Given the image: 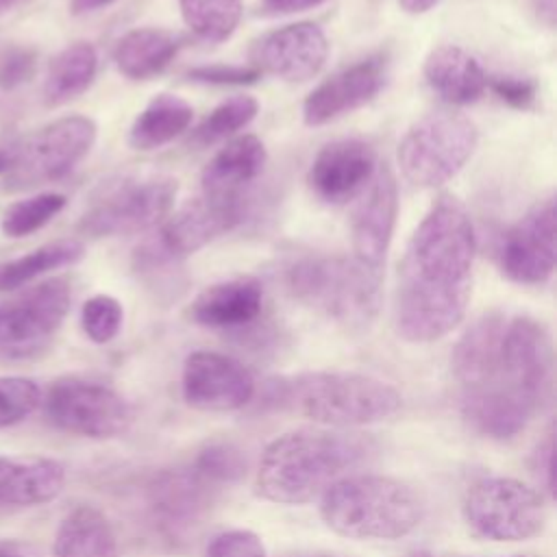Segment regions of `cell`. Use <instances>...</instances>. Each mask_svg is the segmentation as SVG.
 Masks as SVG:
<instances>
[{
    "mask_svg": "<svg viewBox=\"0 0 557 557\" xmlns=\"http://www.w3.org/2000/svg\"><path fill=\"white\" fill-rule=\"evenodd\" d=\"M466 422L492 440L516 437L553 392V339L524 313L492 311L470 324L450 357Z\"/></svg>",
    "mask_w": 557,
    "mask_h": 557,
    "instance_id": "cell-1",
    "label": "cell"
},
{
    "mask_svg": "<svg viewBox=\"0 0 557 557\" xmlns=\"http://www.w3.org/2000/svg\"><path fill=\"white\" fill-rule=\"evenodd\" d=\"M476 237L466 207L440 196L413 228L398 263L394 326L411 344L442 339L466 318Z\"/></svg>",
    "mask_w": 557,
    "mask_h": 557,
    "instance_id": "cell-2",
    "label": "cell"
},
{
    "mask_svg": "<svg viewBox=\"0 0 557 557\" xmlns=\"http://www.w3.org/2000/svg\"><path fill=\"white\" fill-rule=\"evenodd\" d=\"M372 450L359 433L298 429L272 440L259 461L257 490L265 500L305 505L346 476Z\"/></svg>",
    "mask_w": 557,
    "mask_h": 557,
    "instance_id": "cell-3",
    "label": "cell"
},
{
    "mask_svg": "<svg viewBox=\"0 0 557 557\" xmlns=\"http://www.w3.org/2000/svg\"><path fill=\"white\" fill-rule=\"evenodd\" d=\"M326 527L352 540H398L424 518L420 494L405 481L385 474H346L320 496Z\"/></svg>",
    "mask_w": 557,
    "mask_h": 557,
    "instance_id": "cell-4",
    "label": "cell"
},
{
    "mask_svg": "<svg viewBox=\"0 0 557 557\" xmlns=\"http://www.w3.org/2000/svg\"><path fill=\"white\" fill-rule=\"evenodd\" d=\"M270 398L324 426H363L392 418L400 392L383 379L359 372H302L272 385Z\"/></svg>",
    "mask_w": 557,
    "mask_h": 557,
    "instance_id": "cell-5",
    "label": "cell"
},
{
    "mask_svg": "<svg viewBox=\"0 0 557 557\" xmlns=\"http://www.w3.org/2000/svg\"><path fill=\"white\" fill-rule=\"evenodd\" d=\"M278 276L287 294L348 331L368 329L381 307L383 276L361 270L350 257L300 255Z\"/></svg>",
    "mask_w": 557,
    "mask_h": 557,
    "instance_id": "cell-6",
    "label": "cell"
},
{
    "mask_svg": "<svg viewBox=\"0 0 557 557\" xmlns=\"http://www.w3.org/2000/svg\"><path fill=\"white\" fill-rule=\"evenodd\" d=\"M479 144L474 122L461 113L437 111L420 117L398 144L403 176L422 189H433L455 178Z\"/></svg>",
    "mask_w": 557,
    "mask_h": 557,
    "instance_id": "cell-7",
    "label": "cell"
},
{
    "mask_svg": "<svg viewBox=\"0 0 557 557\" xmlns=\"http://www.w3.org/2000/svg\"><path fill=\"white\" fill-rule=\"evenodd\" d=\"M176 194L178 183L168 174H139L109 181L91 198L78 228L89 237H117L148 231L170 215Z\"/></svg>",
    "mask_w": 557,
    "mask_h": 557,
    "instance_id": "cell-8",
    "label": "cell"
},
{
    "mask_svg": "<svg viewBox=\"0 0 557 557\" xmlns=\"http://www.w3.org/2000/svg\"><path fill=\"white\" fill-rule=\"evenodd\" d=\"M72 305V285L65 276L24 287L0 302V363L37 359L52 344Z\"/></svg>",
    "mask_w": 557,
    "mask_h": 557,
    "instance_id": "cell-9",
    "label": "cell"
},
{
    "mask_svg": "<svg viewBox=\"0 0 557 557\" xmlns=\"http://www.w3.org/2000/svg\"><path fill=\"white\" fill-rule=\"evenodd\" d=\"M463 518L485 540L520 542L542 533L546 500L540 490L518 479L485 476L468 487Z\"/></svg>",
    "mask_w": 557,
    "mask_h": 557,
    "instance_id": "cell-10",
    "label": "cell"
},
{
    "mask_svg": "<svg viewBox=\"0 0 557 557\" xmlns=\"http://www.w3.org/2000/svg\"><path fill=\"white\" fill-rule=\"evenodd\" d=\"M96 135V122L87 115H65L41 126L17 141L7 185L24 189L67 176L89 154Z\"/></svg>",
    "mask_w": 557,
    "mask_h": 557,
    "instance_id": "cell-11",
    "label": "cell"
},
{
    "mask_svg": "<svg viewBox=\"0 0 557 557\" xmlns=\"http://www.w3.org/2000/svg\"><path fill=\"white\" fill-rule=\"evenodd\" d=\"M44 407L57 429L91 440L117 437L133 422L131 405L113 387L81 376L54 381Z\"/></svg>",
    "mask_w": 557,
    "mask_h": 557,
    "instance_id": "cell-12",
    "label": "cell"
},
{
    "mask_svg": "<svg viewBox=\"0 0 557 557\" xmlns=\"http://www.w3.org/2000/svg\"><path fill=\"white\" fill-rule=\"evenodd\" d=\"M557 261L555 198L537 200L505 235L498 248L503 274L518 285H544Z\"/></svg>",
    "mask_w": 557,
    "mask_h": 557,
    "instance_id": "cell-13",
    "label": "cell"
},
{
    "mask_svg": "<svg viewBox=\"0 0 557 557\" xmlns=\"http://www.w3.org/2000/svg\"><path fill=\"white\" fill-rule=\"evenodd\" d=\"M246 196L218 198L200 194L168 215L150 239L163 255L183 263L215 237L233 231L246 215Z\"/></svg>",
    "mask_w": 557,
    "mask_h": 557,
    "instance_id": "cell-14",
    "label": "cell"
},
{
    "mask_svg": "<svg viewBox=\"0 0 557 557\" xmlns=\"http://www.w3.org/2000/svg\"><path fill=\"white\" fill-rule=\"evenodd\" d=\"M350 222V259L366 272L383 276L398 215V185L394 172L383 163L361 191Z\"/></svg>",
    "mask_w": 557,
    "mask_h": 557,
    "instance_id": "cell-15",
    "label": "cell"
},
{
    "mask_svg": "<svg viewBox=\"0 0 557 557\" xmlns=\"http://www.w3.org/2000/svg\"><path fill=\"white\" fill-rule=\"evenodd\" d=\"M181 387L185 403L200 411L242 409L257 392L252 372L235 357L215 350H196L187 355Z\"/></svg>",
    "mask_w": 557,
    "mask_h": 557,
    "instance_id": "cell-16",
    "label": "cell"
},
{
    "mask_svg": "<svg viewBox=\"0 0 557 557\" xmlns=\"http://www.w3.org/2000/svg\"><path fill=\"white\" fill-rule=\"evenodd\" d=\"M250 65L287 83H305L324 67L329 39L313 22H294L261 35L250 50Z\"/></svg>",
    "mask_w": 557,
    "mask_h": 557,
    "instance_id": "cell-17",
    "label": "cell"
},
{
    "mask_svg": "<svg viewBox=\"0 0 557 557\" xmlns=\"http://www.w3.org/2000/svg\"><path fill=\"white\" fill-rule=\"evenodd\" d=\"M387 63L381 54L342 67L309 91L302 102V122L307 126H322L361 109L383 89Z\"/></svg>",
    "mask_w": 557,
    "mask_h": 557,
    "instance_id": "cell-18",
    "label": "cell"
},
{
    "mask_svg": "<svg viewBox=\"0 0 557 557\" xmlns=\"http://www.w3.org/2000/svg\"><path fill=\"white\" fill-rule=\"evenodd\" d=\"M376 168V152L366 139L342 137L318 150L307 172V185L320 200L337 205L361 194Z\"/></svg>",
    "mask_w": 557,
    "mask_h": 557,
    "instance_id": "cell-19",
    "label": "cell"
},
{
    "mask_svg": "<svg viewBox=\"0 0 557 557\" xmlns=\"http://www.w3.org/2000/svg\"><path fill=\"white\" fill-rule=\"evenodd\" d=\"M263 309V287L255 276H235L218 281L189 305V318L198 326L237 331L252 324Z\"/></svg>",
    "mask_w": 557,
    "mask_h": 557,
    "instance_id": "cell-20",
    "label": "cell"
},
{
    "mask_svg": "<svg viewBox=\"0 0 557 557\" xmlns=\"http://www.w3.org/2000/svg\"><path fill=\"white\" fill-rule=\"evenodd\" d=\"M268 150L257 135H237L228 139L202 168L200 189L205 196L233 198L246 196V189L261 176Z\"/></svg>",
    "mask_w": 557,
    "mask_h": 557,
    "instance_id": "cell-21",
    "label": "cell"
},
{
    "mask_svg": "<svg viewBox=\"0 0 557 557\" xmlns=\"http://www.w3.org/2000/svg\"><path fill=\"white\" fill-rule=\"evenodd\" d=\"M422 74L435 96L457 107L476 102L490 78L476 57L455 44L433 48L424 59Z\"/></svg>",
    "mask_w": 557,
    "mask_h": 557,
    "instance_id": "cell-22",
    "label": "cell"
},
{
    "mask_svg": "<svg viewBox=\"0 0 557 557\" xmlns=\"http://www.w3.org/2000/svg\"><path fill=\"white\" fill-rule=\"evenodd\" d=\"M65 487V468L50 457H0V503L33 507L54 500Z\"/></svg>",
    "mask_w": 557,
    "mask_h": 557,
    "instance_id": "cell-23",
    "label": "cell"
},
{
    "mask_svg": "<svg viewBox=\"0 0 557 557\" xmlns=\"http://www.w3.org/2000/svg\"><path fill=\"white\" fill-rule=\"evenodd\" d=\"M215 485L205 481L194 468L187 472H165L150 487V505L161 522L181 531L205 511Z\"/></svg>",
    "mask_w": 557,
    "mask_h": 557,
    "instance_id": "cell-24",
    "label": "cell"
},
{
    "mask_svg": "<svg viewBox=\"0 0 557 557\" xmlns=\"http://www.w3.org/2000/svg\"><path fill=\"white\" fill-rule=\"evenodd\" d=\"M181 48V39L154 26H139L124 33L113 48V63L120 74L133 81H148L161 74Z\"/></svg>",
    "mask_w": 557,
    "mask_h": 557,
    "instance_id": "cell-25",
    "label": "cell"
},
{
    "mask_svg": "<svg viewBox=\"0 0 557 557\" xmlns=\"http://www.w3.org/2000/svg\"><path fill=\"white\" fill-rule=\"evenodd\" d=\"M52 557H117V540L107 516L91 505L67 511L54 533Z\"/></svg>",
    "mask_w": 557,
    "mask_h": 557,
    "instance_id": "cell-26",
    "label": "cell"
},
{
    "mask_svg": "<svg viewBox=\"0 0 557 557\" xmlns=\"http://www.w3.org/2000/svg\"><path fill=\"white\" fill-rule=\"evenodd\" d=\"M194 107L176 94H157L133 120L128 146L135 150H157L189 128Z\"/></svg>",
    "mask_w": 557,
    "mask_h": 557,
    "instance_id": "cell-27",
    "label": "cell"
},
{
    "mask_svg": "<svg viewBox=\"0 0 557 557\" xmlns=\"http://www.w3.org/2000/svg\"><path fill=\"white\" fill-rule=\"evenodd\" d=\"M98 70V52L87 41H76L57 52L44 76V100L50 107L65 104L85 94Z\"/></svg>",
    "mask_w": 557,
    "mask_h": 557,
    "instance_id": "cell-28",
    "label": "cell"
},
{
    "mask_svg": "<svg viewBox=\"0 0 557 557\" xmlns=\"http://www.w3.org/2000/svg\"><path fill=\"white\" fill-rule=\"evenodd\" d=\"M83 255H85V246L81 239L65 237V239L48 242L17 259L0 263V292L20 289L52 270L74 265L76 261L83 259Z\"/></svg>",
    "mask_w": 557,
    "mask_h": 557,
    "instance_id": "cell-29",
    "label": "cell"
},
{
    "mask_svg": "<svg viewBox=\"0 0 557 557\" xmlns=\"http://www.w3.org/2000/svg\"><path fill=\"white\" fill-rule=\"evenodd\" d=\"M185 26L202 41H226L242 17V0H178Z\"/></svg>",
    "mask_w": 557,
    "mask_h": 557,
    "instance_id": "cell-30",
    "label": "cell"
},
{
    "mask_svg": "<svg viewBox=\"0 0 557 557\" xmlns=\"http://www.w3.org/2000/svg\"><path fill=\"white\" fill-rule=\"evenodd\" d=\"M257 113H259L257 98H252L248 94L231 96V98L222 100L218 107H213L200 120V124L194 128L189 141L198 148H207L218 141H224V139L233 137L235 133H239L242 128H246L257 117Z\"/></svg>",
    "mask_w": 557,
    "mask_h": 557,
    "instance_id": "cell-31",
    "label": "cell"
},
{
    "mask_svg": "<svg viewBox=\"0 0 557 557\" xmlns=\"http://www.w3.org/2000/svg\"><path fill=\"white\" fill-rule=\"evenodd\" d=\"M65 205H67V198L63 194H57V191L35 194L30 198L13 202L2 215L0 228L7 237H13V239L33 235L39 228H44L57 213H61Z\"/></svg>",
    "mask_w": 557,
    "mask_h": 557,
    "instance_id": "cell-32",
    "label": "cell"
},
{
    "mask_svg": "<svg viewBox=\"0 0 557 557\" xmlns=\"http://www.w3.org/2000/svg\"><path fill=\"white\" fill-rule=\"evenodd\" d=\"M191 468L211 485H228L246 474V457L231 442H211L196 455Z\"/></svg>",
    "mask_w": 557,
    "mask_h": 557,
    "instance_id": "cell-33",
    "label": "cell"
},
{
    "mask_svg": "<svg viewBox=\"0 0 557 557\" xmlns=\"http://www.w3.org/2000/svg\"><path fill=\"white\" fill-rule=\"evenodd\" d=\"M124 309L117 298L96 294L83 302L81 326L94 344H109L122 329Z\"/></svg>",
    "mask_w": 557,
    "mask_h": 557,
    "instance_id": "cell-34",
    "label": "cell"
},
{
    "mask_svg": "<svg viewBox=\"0 0 557 557\" xmlns=\"http://www.w3.org/2000/svg\"><path fill=\"white\" fill-rule=\"evenodd\" d=\"M41 403V389L26 376H0V429L28 418Z\"/></svg>",
    "mask_w": 557,
    "mask_h": 557,
    "instance_id": "cell-35",
    "label": "cell"
},
{
    "mask_svg": "<svg viewBox=\"0 0 557 557\" xmlns=\"http://www.w3.org/2000/svg\"><path fill=\"white\" fill-rule=\"evenodd\" d=\"M37 72V52L28 46H0V91H13L26 85Z\"/></svg>",
    "mask_w": 557,
    "mask_h": 557,
    "instance_id": "cell-36",
    "label": "cell"
},
{
    "mask_svg": "<svg viewBox=\"0 0 557 557\" xmlns=\"http://www.w3.org/2000/svg\"><path fill=\"white\" fill-rule=\"evenodd\" d=\"M187 76L205 85H252L261 78V72L250 63H202L187 70Z\"/></svg>",
    "mask_w": 557,
    "mask_h": 557,
    "instance_id": "cell-37",
    "label": "cell"
},
{
    "mask_svg": "<svg viewBox=\"0 0 557 557\" xmlns=\"http://www.w3.org/2000/svg\"><path fill=\"white\" fill-rule=\"evenodd\" d=\"M207 557H268V553L257 533L248 529H233L211 540Z\"/></svg>",
    "mask_w": 557,
    "mask_h": 557,
    "instance_id": "cell-38",
    "label": "cell"
},
{
    "mask_svg": "<svg viewBox=\"0 0 557 557\" xmlns=\"http://www.w3.org/2000/svg\"><path fill=\"white\" fill-rule=\"evenodd\" d=\"M487 87L511 109H531L537 100V85L520 76H494L487 78Z\"/></svg>",
    "mask_w": 557,
    "mask_h": 557,
    "instance_id": "cell-39",
    "label": "cell"
},
{
    "mask_svg": "<svg viewBox=\"0 0 557 557\" xmlns=\"http://www.w3.org/2000/svg\"><path fill=\"white\" fill-rule=\"evenodd\" d=\"M553 466H555V442H553V431H548L533 453V472L548 494H553V479H555Z\"/></svg>",
    "mask_w": 557,
    "mask_h": 557,
    "instance_id": "cell-40",
    "label": "cell"
},
{
    "mask_svg": "<svg viewBox=\"0 0 557 557\" xmlns=\"http://www.w3.org/2000/svg\"><path fill=\"white\" fill-rule=\"evenodd\" d=\"M326 0H259L257 15L276 17V15H292L307 9H313Z\"/></svg>",
    "mask_w": 557,
    "mask_h": 557,
    "instance_id": "cell-41",
    "label": "cell"
},
{
    "mask_svg": "<svg viewBox=\"0 0 557 557\" xmlns=\"http://www.w3.org/2000/svg\"><path fill=\"white\" fill-rule=\"evenodd\" d=\"M398 7L405 11V13H411V15H422V13H429L431 9H435L442 0H396Z\"/></svg>",
    "mask_w": 557,
    "mask_h": 557,
    "instance_id": "cell-42",
    "label": "cell"
},
{
    "mask_svg": "<svg viewBox=\"0 0 557 557\" xmlns=\"http://www.w3.org/2000/svg\"><path fill=\"white\" fill-rule=\"evenodd\" d=\"M115 0H72L70 2V11L74 15H83V13H94V11H100L109 4H113Z\"/></svg>",
    "mask_w": 557,
    "mask_h": 557,
    "instance_id": "cell-43",
    "label": "cell"
},
{
    "mask_svg": "<svg viewBox=\"0 0 557 557\" xmlns=\"http://www.w3.org/2000/svg\"><path fill=\"white\" fill-rule=\"evenodd\" d=\"M15 152H17V139L0 144V174H7L11 170L15 161Z\"/></svg>",
    "mask_w": 557,
    "mask_h": 557,
    "instance_id": "cell-44",
    "label": "cell"
},
{
    "mask_svg": "<svg viewBox=\"0 0 557 557\" xmlns=\"http://www.w3.org/2000/svg\"><path fill=\"white\" fill-rule=\"evenodd\" d=\"M0 557H33V555L20 542H0Z\"/></svg>",
    "mask_w": 557,
    "mask_h": 557,
    "instance_id": "cell-45",
    "label": "cell"
},
{
    "mask_svg": "<svg viewBox=\"0 0 557 557\" xmlns=\"http://www.w3.org/2000/svg\"><path fill=\"white\" fill-rule=\"evenodd\" d=\"M535 7H537V13L540 17L553 26L555 24V0H535Z\"/></svg>",
    "mask_w": 557,
    "mask_h": 557,
    "instance_id": "cell-46",
    "label": "cell"
},
{
    "mask_svg": "<svg viewBox=\"0 0 557 557\" xmlns=\"http://www.w3.org/2000/svg\"><path fill=\"white\" fill-rule=\"evenodd\" d=\"M20 0H0V11H7V9H11L13 4H17Z\"/></svg>",
    "mask_w": 557,
    "mask_h": 557,
    "instance_id": "cell-47",
    "label": "cell"
},
{
    "mask_svg": "<svg viewBox=\"0 0 557 557\" xmlns=\"http://www.w3.org/2000/svg\"><path fill=\"white\" fill-rule=\"evenodd\" d=\"M409 557H433L431 553H424V550H420V553H413V555H409Z\"/></svg>",
    "mask_w": 557,
    "mask_h": 557,
    "instance_id": "cell-48",
    "label": "cell"
},
{
    "mask_svg": "<svg viewBox=\"0 0 557 557\" xmlns=\"http://www.w3.org/2000/svg\"><path fill=\"white\" fill-rule=\"evenodd\" d=\"M311 557H333V555H311Z\"/></svg>",
    "mask_w": 557,
    "mask_h": 557,
    "instance_id": "cell-49",
    "label": "cell"
},
{
    "mask_svg": "<svg viewBox=\"0 0 557 557\" xmlns=\"http://www.w3.org/2000/svg\"><path fill=\"white\" fill-rule=\"evenodd\" d=\"M513 557H524V555H513Z\"/></svg>",
    "mask_w": 557,
    "mask_h": 557,
    "instance_id": "cell-50",
    "label": "cell"
}]
</instances>
